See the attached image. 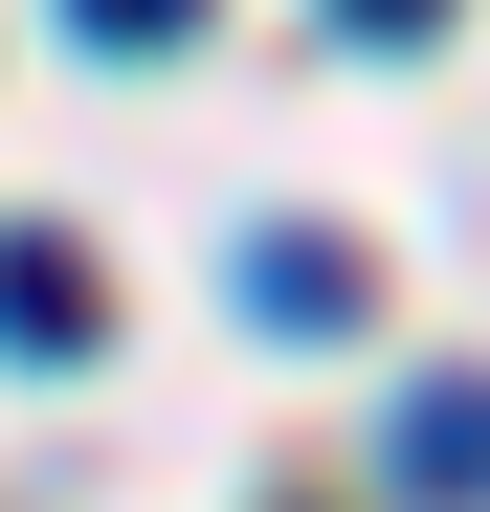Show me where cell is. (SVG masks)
<instances>
[{"label":"cell","instance_id":"6da1fadb","mask_svg":"<svg viewBox=\"0 0 490 512\" xmlns=\"http://www.w3.org/2000/svg\"><path fill=\"white\" fill-rule=\"evenodd\" d=\"M379 468L401 490H490V379H424V401L379 423Z\"/></svg>","mask_w":490,"mask_h":512},{"label":"cell","instance_id":"7a4b0ae2","mask_svg":"<svg viewBox=\"0 0 490 512\" xmlns=\"http://www.w3.org/2000/svg\"><path fill=\"white\" fill-rule=\"evenodd\" d=\"M245 312L335 334V312H357V245H335V223H268V245H245Z\"/></svg>","mask_w":490,"mask_h":512},{"label":"cell","instance_id":"3957f363","mask_svg":"<svg viewBox=\"0 0 490 512\" xmlns=\"http://www.w3.org/2000/svg\"><path fill=\"white\" fill-rule=\"evenodd\" d=\"M90 334H112V290H90V268L23 223V357H90Z\"/></svg>","mask_w":490,"mask_h":512},{"label":"cell","instance_id":"277c9868","mask_svg":"<svg viewBox=\"0 0 490 512\" xmlns=\"http://www.w3.org/2000/svg\"><path fill=\"white\" fill-rule=\"evenodd\" d=\"M67 23H90V45H179L201 0H67Z\"/></svg>","mask_w":490,"mask_h":512},{"label":"cell","instance_id":"5b68a950","mask_svg":"<svg viewBox=\"0 0 490 512\" xmlns=\"http://www.w3.org/2000/svg\"><path fill=\"white\" fill-rule=\"evenodd\" d=\"M335 23H357V45H424V23H446V0H335Z\"/></svg>","mask_w":490,"mask_h":512}]
</instances>
